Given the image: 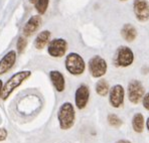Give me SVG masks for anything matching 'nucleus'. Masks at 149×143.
<instances>
[{
    "label": "nucleus",
    "mask_w": 149,
    "mask_h": 143,
    "mask_svg": "<svg viewBox=\"0 0 149 143\" xmlns=\"http://www.w3.org/2000/svg\"><path fill=\"white\" fill-rule=\"evenodd\" d=\"M58 120L61 129L63 130H69L74 126L76 120V112L72 103L65 102L60 107L58 112Z\"/></svg>",
    "instance_id": "f257e3e1"
},
{
    "label": "nucleus",
    "mask_w": 149,
    "mask_h": 143,
    "mask_svg": "<svg viewBox=\"0 0 149 143\" xmlns=\"http://www.w3.org/2000/svg\"><path fill=\"white\" fill-rule=\"evenodd\" d=\"M30 75H31L30 71H21L13 75L11 78L3 85V89H2L1 93L2 100H6L16 88H18L25 80L29 78Z\"/></svg>",
    "instance_id": "f03ea898"
},
{
    "label": "nucleus",
    "mask_w": 149,
    "mask_h": 143,
    "mask_svg": "<svg viewBox=\"0 0 149 143\" xmlns=\"http://www.w3.org/2000/svg\"><path fill=\"white\" fill-rule=\"evenodd\" d=\"M65 69L74 76H80L86 70V63L82 57L77 52H71L65 58Z\"/></svg>",
    "instance_id": "7ed1b4c3"
},
{
    "label": "nucleus",
    "mask_w": 149,
    "mask_h": 143,
    "mask_svg": "<svg viewBox=\"0 0 149 143\" xmlns=\"http://www.w3.org/2000/svg\"><path fill=\"white\" fill-rule=\"evenodd\" d=\"M145 91L142 83L138 80H132L130 81L127 87V96L128 99L132 104L137 105L142 101Z\"/></svg>",
    "instance_id": "20e7f679"
},
{
    "label": "nucleus",
    "mask_w": 149,
    "mask_h": 143,
    "mask_svg": "<svg viewBox=\"0 0 149 143\" xmlns=\"http://www.w3.org/2000/svg\"><path fill=\"white\" fill-rule=\"evenodd\" d=\"M115 65L117 67L127 68L131 66L134 61V54L130 47L121 45L117 48L115 54Z\"/></svg>",
    "instance_id": "39448f33"
},
{
    "label": "nucleus",
    "mask_w": 149,
    "mask_h": 143,
    "mask_svg": "<svg viewBox=\"0 0 149 143\" xmlns=\"http://www.w3.org/2000/svg\"><path fill=\"white\" fill-rule=\"evenodd\" d=\"M107 61L100 56H94L89 61V72L94 78H101L107 73Z\"/></svg>",
    "instance_id": "423d86ee"
},
{
    "label": "nucleus",
    "mask_w": 149,
    "mask_h": 143,
    "mask_svg": "<svg viewBox=\"0 0 149 143\" xmlns=\"http://www.w3.org/2000/svg\"><path fill=\"white\" fill-rule=\"evenodd\" d=\"M68 50V43L63 38H54L47 45V52L52 58H62Z\"/></svg>",
    "instance_id": "0eeeda50"
},
{
    "label": "nucleus",
    "mask_w": 149,
    "mask_h": 143,
    "mask_svg": "<svg viewBox=\"0 0 149 143\" xmlns=\"http://www.w3.org/2000/svg\"><path fill=\"white\" fill-rule=\"evenodd\" d=\"M125 100V90L123 86L117 84L111 87L109 92V102L114 108H120L123 106Z\"/></svg>",
    "instance_id": "6e6552de"
},
{
    "label": "nucleus",
    "mask_w": 149,
    "mask_h": 143,
    "mask_svg": "<svg viewBox=\"0 0 149 143\" xmlns=\"http://www.w3.org/2000/svg\"><path fill=\"white\" fill-rule=\"evenodd\" d=\"M133 11L138 21L146 22L149 20V2L147 0H134Z\"/></svg>",
    "instance_id": "1a4fd4ad"
},
{
    "label": "nucleus",
    "mask_w": 149,
    "mask_h": 143,
    "mask_svg": "<svg viewBox=\"0 0 149 143\" xmlns=\"http://www.w3.org/2000/svg\"><path fill=\"white\" fill-rule=\"evenodd\" d=\"M90 98V89L87 85L83 84L77 89L74 94V103L78 109L82 110L87 106Z\"/></svg>",
    "instance_id": "9d476101"
},
{
    "label": "nucleus",
    "mask_w": 149,
    "mask_h": 143,
    "mask_svg": "<svg viewBox=\"0 0 149 143\" xmlns=\"http://www.w3.org/2000/svg\"><path fill=\"white\" fill-rule=\"evenodd\" d=\"M16 61V52L14 50L8 52L0 61V75L7 73Z\"/></svg>",
    "instance_id": "9b49d317"
},
{
    "label": "nucleus",
    "mask_w": 149,
    "mask_h": 143,
    "mask_svg": "<svg viewBox=\"0 0 149 143\" xmlns=\"http://www.w3.org/2000/svg\"><path fill=\"white\" fill-rule=\"evenodd\" d=\"M40 24H41V17L39 15H34V16L30 17L27 22L25 23L24 27H23V34H24V36L26 37L31 36L39 28Z\"/></svg>",
    "instance_id": "f8f14e48"
},
{
    "label": "nucleus",
    "mask_w": 149,
    "mask_h": 143,
    "mask_svg": "<svg viewBox=\"0 0 149 143\" xmlns=\"http://www.w3.org/2000/svg\"><path fill=\"white\" fill-rule=\"evenodd\" d=\"M49 78L52 81L54 87L58 92H63L65 88V77L61 72L58 71H50L49 73Z\"/></svg>",
    "instance_id": "ddd939ff"
},
{
    "label": "nucleus",
    "mask_w": 149,
    "mask_h": 143,
    "mask_svg": "<svg viewBox=\"0 0 149 143\" xmlns=\"http://www.w3.org/2000/svg\"><path fill=\"white\" fill-rule=\"evenodd\" d=\"M121 36L128 43L133 41L137 36V30L135 28V26H133L130 23H126L123 25L121 29Z\"/></svg>",
    "instance_id": "4468645a"
},
{
    "label": "nucleus",
    "mask_w": 149,
    "mask_h": 143,
    "mask_svg": "<svg viewBox=\"0 0 149 143\" xmlns=\"http://www.w3.org/2000/svg\"><path fill=\"white\" fill-rule=\"evenodd\" d=\"M49 38H50V32L49 30H43V31L39 32L37 34L36 40H34V47L37 50H42L47 43H49Z\"/></svg>",
    "instance_id": "2eb2a0df"
},
{
    "label": "nucleus",
    "mask_w": 149,
    "mask_h": 143,
    "mask_svg": "<svg viewBox=\"0 0 149 143\" xmlns=\"http://www.w3.org/2000/svg\"><path fill=\"white\" fill-rule=\"evenodd\" d=\"M144 124H145V120H144V116L141 113H136L132 118V127L133 130L136 133H141L144 129Z\"/></svg>",
    "instance_id": "dca6fc26"
},
{
    "label": "nucleus",
    "mask_w": 149,
    "mask_h": 143,
    "mask_svg": "<svg viewBox=\"0 0 149 143\" xmlns=\"http://www.w3.org/2000/svg\"><path fill=\"white\" fill-rule=\"evenodd\" d=\"M110 89L111 88L109 83L106 80H104V79H101L96 84V93L99 96H107L109 94V92H110Z\"/></svg>",
    "instance_id": "f3484780"
},
{
    "label": "nucleus",
    "mask_w": 149,
    "mask_h": 143,
    "mask_svg": "<svg viewBox=\"0 0 149 143\" xmlns=\"http://www.w3.org/2000/svg\"><path fill=\"white\" fill-rule=\"evenodd\" d=\"M49 0H36V9L39 14H45V11L47 9V6H49Z\"/></svg>",
    "instance_id": "a211bd4d"
},
{
    "label": "nucleus",
    "mask_w": 149,
    "mask_h": 143,
    "mask_svg": "<svg viewBox=\"0 0 149 143\" xmlns=\"http://www.w3.org/2000/svg\"><path fill=\"white\" fill-rule=\"evenodd\" d=\"M108 122L111 126L117 127V128L122 125V120L120 119L117 115H115V114H109L108 115Z\"/></svg>",
    "instance_id": "6ab92c4d"
},
{
    "label": "nucleus",
    "mask_w": 149,
    "mask_h": 143,
    "mask_svg": "<svg viewBox=\"0 0 149 143\" xmlns=\"http://www.w3.org/2000/svg\"><path fill=\"white\" fill-rule=\"evenodd\" d=\"M26 45H27V40H26L25 37H23V36L18 37L17 43H16V48H17V52H18L19 54H21L23 52H24Z\"/></svg>",
    "instance_id": "aec40b11"
},
{
    "label": "nucleus",
    "mask_w": 149,
    "mask_h": 143,
    "mask_svg": "<svg viewBox=\"0 0 149 143\" xmlns=\"http://www.w3.org/2000/svg\"><path fill=\"white\" fill-rule=\"evenodd\" d=\"M142 105H143V107L145 108L146 110L149 111V92L147 94H145L143 99H142Z\"/></svg>",
    "instance_id": "412c9836"
},
{
    "label": "nucleus",
    "mask_w": 149,
    "mask_h": 143,
    "mask_svg": "<svg viewBox=\"0 0 149 143\" xmlns=\"http://www.w3.org/2000/svg\"><path fill=\"white\" fill-rule=\"evenodd\" d=\"M8 132L5 128H0V142L4 141V140L7 138Z\"/></svg>",
    "instance_id": "4be33fe9"
},
{
    "label": "nucleus",
    "mask_w": 149,
    "mask_h": 143,
    "mask_svg": "<svg viewBox=\"0 0 149 143\" xmlns=\"http://www.w3.org/2000/svg\"><path fill=\"white\" fill-rule=\"evenodd\" d=\"M2 89H3V83L0 80V98H1V93H2Z\"/></svg>",
    "instance_id": "5701e85b"
},
{
    "label": "nucleus",
    "mask_w": 149,
    "mask_h": 143,
    "mask_svg": "<svg viewBox=\"0 0 149 143\" xmlns=\"http://www.w3.org/2000/svg\"><path fill=\"white\" fill-rule=\"evenodd\" d=\"M116 143H131V142H130V141H128V140L121 139V140H119V141H117Z\"/></svg>",
    "instance_id": "b1692460"
},
{
    "label": "nucleus",
    "mask_w": 149,
    "mask_h": 143,
    "mask_svg": "<svg viewBox=\"0 0 149 143\" xmlns=\"http://www.w3.org/2000/svg\"><path fill=\"white\" fill-rule=\"evenodd\" d=\"M146 128H147V130L149 131V117H148V119L146 120Z\"/></svg>",
    "instance_id": "393cba45"
},
{
    "label": "nucleus",
    "mask_w": 149,
    "mask_h": 143,
    "mask_svg": "<svg viewBox=\"0 0 149 143\" xmlns=\"http://www.w3.org/2000/svg\"><path fill=\"white\" fill-rule=\"evenodd\" d=\"M29 1H30V3H34V4H36V0H29Z\"/></svg>",
    "instance_id": "a878e982"
},
{
    "label": "nucleus",
    "mask_w": 149,
    "mask_h": 143,
    "mask_svg": "<svg viewBox=\"0 0 149 143\" xmlns=\"http://www.w3.org/2000/svg\"><path fill=\"white\" fill-rule=\"evenodd\" d=\"M120 1H127V0H120Z\"/></svg>",
    "instance_id": "bb28decb"
},
{
    "label": "nucleus",
    "mask_w": 149,
    "mask_h": 143,
    "mask_svg": "<svg viewBox=\"0 0 149 143\" xmlns=\"http://www.w3.org/2000/svg\"><path fill=\"white\" fill-rule=\"evenodd\" d=\"M0 123H1V117H0Z\"/></svg>",
    "instance_id": "cd10ccee"
}]
</instances>
